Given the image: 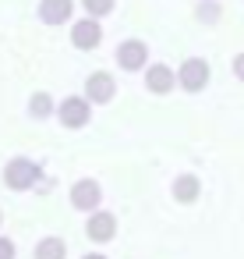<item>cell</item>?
Here are the masks:
<instances>
[{"label":"cell","instance_id":"obj_1","mask_svg":"<svg viewBox=\"0 0 244 259\" xmlns=\"http://www.w3.org/2000/svg\"><path fill=\"white\" fill-rule=\"evenodd\" d=\"M36 178H39V167H36L32 160H25V156L11 160V163H8V170H4V181H8L11 188H29Z\"/></svg>","mask_w":244,"mask_h":259},{"label":"cell","instance_id":"obj_2","mask_svg":"<svg viewBox=\"0 0 244 259\" xmlns=\"http://www.w3.org/2000/svg\"><path fill=\"white\" fill-rule=\"evenodd\" d=\"M205 82H209V64L198 61V57L184 61V68H180V85H184L188 93H198Z\"/></svg>","mask_w":244,"mask_h":259},{"label":"cell","instance_id":"obj_3","mask_svg":"<svg viewBox=\"0 0 244 259\" xmlns=\"http://www.w3.org/2000/svg\"><path fill=\"white\" fill-rule=\"evenodd\" d=\"M145 43H138V39H128V43H120L117 47V61H120V68L124 71H138L142 64H145Z\"/></svg>","mask_w":244,"mask_h":259},{"label":"cell","instance_id":"obj_4","mask_svg":"<svg viewBox=\"0 0 244 259\" xmlns=\"http://www.w3.org/2000/svg\"><path fill=\"white\" fill-rule=\"evenodd\" d=\"M89 100H78V96H71V100H64L60 103V121L68 124V128H82L85 121H89Z\"/></svg>","mask_w":244,"mask_h":259},{"label":"cell","instance_id":"obj_5","mask_svg":"<svg viewBox=\"0 0 244 259\" xmlns=\"http://www.w3.org/2000/svg\"><path fill=\"white\" fill-rule=\"evenodd\" d=\"M71 39H75V47H78V50H92V47H99L103 29L96 25V18H85V22H78V25H75Z\"/></svg>","mask_w":244,"mask_h":259},{"label":"cell","instance_id":"obj_6","mask_svg":"<svg viewBox=\"0 0 244 259\" xmlns=\"http://www.w3.org/2000/svg\"><path fill=\"white\" fill-rule=\"evenodd\" d=\"M85 93H89L92 103H106V100L113 96V78H110L106 71H96V75L85 82Z\"/></svg>","mask_w":244,"mask_h":259},{"label":"cell","instance_id":"obj_7","mask_svg":"<svg viewBox=\"0 0 244 259\" xmlns=\"http://www.w3.org/2000/svg\"><path fill=\"white\" fill-rule=\"evenodd\" d=\"M71 202H75L78 209H92V206L99 202V185H96V181H78V185L71 188Z\"/></svg>","mask_w":244,"mask_h":259},{"label":"cell","instance_id":"obj_8","mask_svg":"<svg viewBox=\"0 0 244 259\" xmlns=\"http://www.w3.org/2000/svg\"><path fill=\"white\" fill-rule=\"evenodd\" d=\"M113 231H117V220H113L110 213H96V217L89 220V238H92V241H110Z\"/></svg>","mask_w":244,"mask_h":259},{"label":"cell","instance_id":"obj_9","mask_svg":"<svg viewBox=\"0 0 244 259\" xmlns=\"http://www.w3.org/2000/svg\"><path fill=\"white\" fill-rule=\"evenodd\" d=\"M39 15H43V22H46V25H60V22L71 15V0H43Z\"/></svg>","mask_w":244,"mask_h":259},{"label":"cell","instance_id":"obj_10","mask_svg":"<svg viewBox=\"0 0 244 259\" xmlns=\"http://www.w3.org/2000/svg\"><path fill=\"white\" fill-rule=\"evenodd\" d=\"M149 89L152 93H170V85H173V71L170 68H163V64H156V68H149Z\"/></svg>","mask_w":244,"mask_h":259},{"label":"cell","instance_id":"obj_11","mask_svg":"<svg viewBox=\"0 0 244 259\" xmlns=\"http://www.w3.org/2000/svg\"><path fill=\"white\" fill-rule=\"evenodd\" d=\"M64 241L60 238H43L39 245H36V259H64Z\"/></svg>","mask_w":244,"mask_h":259},{"label":"cell","instance_id":"obj_12","mask_svg":"<svg viewBox=\"0 0 244 259\" xmlns=\"http://www.w3.org/2000/svg\"><path fill=\"white\" fill-rule=\"evenodd\" d=\"M173 195H177L180 202H191V199L198 195V178H177V185H173Z\"/></svg>","mask_w":244,"mask_h":259},{"label":"cell","instance_id":"obj_13","mask_svg":"<svg viewBox=\"0 0 244 259\" xmlns=\"http://www.w3.org/2000/svg\"><path fill=\"white\" fill-rule=\"evenodd\" d=\"M85 11H89L92 18H99V15H110V11H113V0H85Z\"/></svg>","mask_w":244,"mask_h":259},{"label":"cell","instance_id":"obj_14","mask_svg":"<svg viewBox=\"0 0 244 259\" xmlns=\"http://www.w3.org/2000/svg\"><path fill=\"white\" fill-rule=\"evenodd\" d=\"M32 114H36V117H46V114H50V96H46V93H36V96H32Z\"/></svg>","mask_w":244,"mask_h":259},{"label":"cell","instance_id":"obj_15","mask_svg":"<svg viewBox=\"0 0 244 259\" xmlns=\"http://www.w3.org/2000/svg\"><path fill=\"white\" fill-rule=\"evenodd\" d=\"M0 259H15V245L8 238H0Z\"/></svg>","mask_w":244,"mask_h":259},{"label":"cell","instance_id":"obj_16","mask_svg":"<svg viewBox=\"0 0 244 259\" xmlns=\"http://www.w3.org/2000/svg\"><path fill=\"white\" fill-rule=\"evenodd\" d=\"M233 71H237V78H240V82H244V54H240V57H237V61H233Z\"/></svg>","mask_w":244,"mask_h":259},{"label":"cell","instance_id":"obj_17","mask_svg":"<svg viewBox=\"0 0 244 259\" xmlns=\"http://www.w3.org/2000/svg\"><path fill=\"white\" fill-rule=\"evenodd\" d=\"M85 259H103V255H85Z\"/></svg>","mask_w":244,"mask_h":259}]
</instances>
